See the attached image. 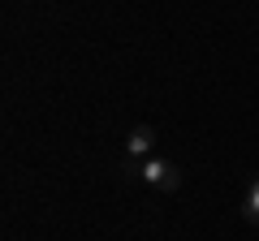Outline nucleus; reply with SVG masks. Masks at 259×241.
Returning a JSON list of instances; mask_svg holds the SVG:
<instances>
[{
	"mask_svg": "<svg viewBox=\"0 0 259 241\" xmlns=\"http://www.w3.org/2000/svg\"><path fill=\"white\" fill-rule=\"evenodd\" d=\"M139 181H147V186H156V190H164V194H173V190L182 186V172H177L173 159H143Z\"/></svg>",
	"mask_w": 259,
	"mask_h": 241,
	"instance_id": "f257e3e1",
	"label": "nucleus"
},
{
	"mask_svg": "<svg viewBox=\"0 0 259 241\" xmlns=\"http://www.w3.org/2000/svg\"><path fill=\"white\" fill-rule=\"evenodd\" d=\"M151 147H156V130H151V125H134L130 138H125V155L130 159H147Z\"/></svg>",
	"mask_w": 259,
	"mask_h": 241,
	"instance_id": "f03ea898",
	"label": "nucleus"
},
{
	"mask_svg": "<svg viewBox=\"0 0 259 241\" xmlns=\"http://www.w3.org/2000/svg\"><path fill=\"white\" fill-rule=\"evenodd\" d=\"M242 215H246V224H255V228H259V176H250V186H246V198H242Z\"/></svg>",
	"mask_w": 259,
	"mask_h": 241,
	"instance_id": "7ed1b4c3",
	"label": "nucleus"
}]
</instances>
